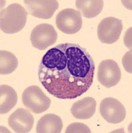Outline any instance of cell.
I'll list each match as a JSON object with an SVG mask.
<instances>
[{"mask_svg":"<svg viewBox=\"0 0 132 133\" xmlns=\"http://www.w3.org/2000/svg\"><path fill=\"white\" fill-rule=\"evenodd\" d=\"M94 61L78 44L61 43L48 50L41 59L39 80L46 91L59 99H74L93 84Z\"/></svg>","mask_w":132,"mask_h":133,"instance_id":"cell-1","label":"cell"},{"mask_svg":"<svg viewBox=\"0 0 132 133\" xmlns=\"http://www.w3.org/2000/svg\"><path fill=\"white\" fill-rule=\"evenodd\" d=\"M27 12L22 5L13 3L1 11V30L5 33L13 34L23 29L27 21Z\"/></svg>","mask_w":132,"mask_h":133,"instance_id":"cell-2","label":"cell"},{"mask_svg":"<svg viewBox=\"0 0 132 133\" xmlns=\"http://www.w3.org/2000/svg\"><path fill=\"white\" fill-rule=\"evenodd\" d=\"M22 102L27 109L35 114L46 111L52 103L50 98L35 85L29 86L25 89L22 94Z\"/></svg>","mask_w":132,"mask_h":133,"instance_id":"cell-3","label":"cell"},{"mask_svg":"<svg viewBox=\"0 0 132 133\" xmlns=\"http://www.w3.org/2000/svg\"><path fill=\"white\" fill-rule=\"evenodd\" d=\"M123 24L122 20L108 17L102 20L97 27V36L103 43L113 44L120 39Z\"/></svg>","mask_w":132,"mask_h":133,"instance_id":"cell-4","label":"cell"},{"mask_svg":"<svg viewBox=\"0 0 132 133\" xmlns=\"http://www.w3.org/2000/svg\"><path fill=\"white\" fill-rule=\"evenodd\" d=\"M56 25L59 30L66 34L78 33L82 27L81 13L76 9H65L60 11L55 19Z\"/></svg>","mask_w":132,"mask_h":133,"instance_id":"cell-5","label":"cell"},{"mask_svg":"<svg viewBox=\"0 0 132 133\" xmlns=\"http://www.w3.org/2000/svg\"><path fill=\"white\" fill-rule=\"evenodd\" d=\"M58 33L52 25L47 23L38 25L32 30L30 40L32 45L40 50H45L56 42Z\"/></svg>","mask_w":132,"mask_h":133,"instance_id":"cell-6","label":"cell"},{"mask_svg":"<svg viewBox=\"0 0 132 133\" xmlns=\"http://www.w3.org/2000/svg\"><path fill=\"white\" fill-rule=\"evenodd\" d=\"M101 115L107 122L111 124L122 123L126 116L124 106L116 98H105L102 101L99 107Z\"/></svg>","mask_w":132,"mask_h":133,"instance_id":"cell-7","label":"cell"},{"mask_svg":"<svg viewBox=\"0 0 132 133\" xmlns=\"http://www.w3.org/2000/svg\"><path fill=\"white\" fill-rule=\"evenodd\" d=\"M122 72L118 64L112 59L102 61L98 67L97 79L106 88L115 86L121 80Z\"/></svg>","mask_w":132,"mask_h":133,"instance_id":"cell-8","label":"cell"},{"mask_svg":"<svg viewBox=\"0 0 132 133\" xmlns=\"http://www.w3.org/2000/svg\"><path fill=\"white\" fill-rule=\"evenodd\" d=\"M24 3L30 15L44 19L51 18L59 8V3L55 0H26Z\"/></svg>","mask_w":132,"mask_h":133,"instance_id":"cell-9","label":"cell"},{"mask_svg":"<svg viewBox=\"0 0 132 133\" xmlns=\"http://www.w3.org/2000/svg\"><path fill=\"white\" fill-rule=\"evenodd\" d=\"M8 124L15 132H29L34 127V116L28 110L20 108L9 116Z\"/></svg>","mask_w":132,"mask_h":133,"instance_id":"cell-10","label":"cell"},{"mask_svg":"<svg viewBox=\"0 0 132 133\" xmlns=\"http://www.w3.org/2000/svg\"><path fill=\"white\" fill-rule=\"evenodd\" d=\"M97 106L96 100L87 97L79 100L73 104L71 112L76 118L85 120L92 117L95 114Z\"/></svg>","mask_w":132,"mask_h":133,"instance_id":"cell-11","label":"cell"},{"mask_svg":"<svg viewBox=\"0 0 132 133\" xmlns=\"http://www.w3.org/2000/svg\"><path fill=\"white\" fill-rule=\"evenodd\" d=\"M63 122L59 116L47 114L39 120L36 127L37 133H59L63 129Z\"/></svg>","mask_w":132,"mask_h":133,"instance_id":"cell-12","label":"cell"},{"mask_svg":"<svg viewBox=\"0 0 132 133\" xmlns=\"http://www.w3.org/2000/svg\"><path fill=\"white\" fill-rule=\"evenodd\" d=\"M17 95L12 87L7 85L0 87V113L9 112L17 104Z\"/></svg>","mask_w":132,"mask_h":133,"instance_id":"cell-13","label":"cell"},{"mask_svg":"<svg viewBox=\"0 0 132 133\" xmlns=\"http://www.w3.org/2000/svg\"><path fill=\"white\" fill-rule=\"evenodd\" d=\"M76 6L87 18H93L100 14L103 8L102 0H78Z\"/></svg>","mask_w":132,"mask_h":133,"instance_id":"cell-14","label":"cell"},{"mask_svg":"<svg viewBox=\"0 0 132 133\" xmlns=\"http://www.w3.org/2000/svg\"><path fill=\"white\" fill-rule=\"evenodd\" d=\"M18 66V60L15 55L9 51L2 50L0 52V73L8 75L12 73Z\"/></svg>","mask_w":132,"mask_h":133,"instance_id":"cell-15","label":"cell"},{"mask_svg":"<svg viewBox=\"0 0 132 133\" xmlns=\"http://www.w3.org/2000/svg\"><path fill=\"white\" fill-rule=\"evenodd\" d=\"M65 133H90L91 130L84 123H74L70 124L65 131Z\"/></svg>","mask_w":132,"mask_h":133,"instance_id":"cell-16","label":"cell"},{"mask_svg":"<svg viewBox=\"0 0 132 133\" xmlns=\"http://www.w3.org/2000/svg\"><path fill=\"white\" fill-rule=\"evenodd\" d=\"M123 65L128 73H131V51L126 53L122 60Z\"/></svg>","mask_w":132,"mask_h":133,"instance_id":"cell-17","label":"cell"}]
</instances>
